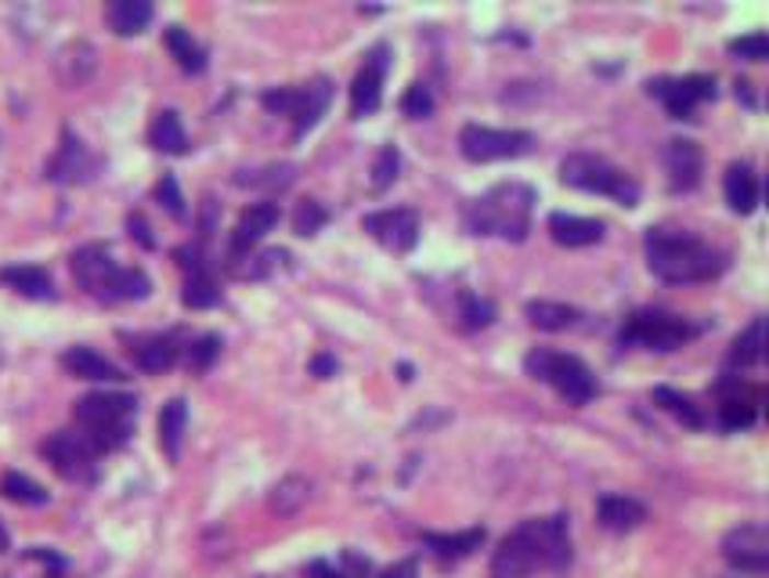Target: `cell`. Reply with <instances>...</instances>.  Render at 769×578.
I'll list each match as a JSON object with an SVG mask.
<instances>
[{"mask_svg": "<svg viewBox=\"0 0 769 578\" xmlns=\"http://www.w3.org/2000/svg\"><path fill=\"white\" fill-rule=\"evenodd\" d=\"M570 564V528L564 513L524 521L499 543L491 557V578H528L531 571H561Z\"/></svg>", "mask_w": 769, "mask_h": 578, "instance_id": "obj_1", "label": "cell"}, {"mask_svg": "<svg viewBox=\"0 0 769 578\" xmlns=\"http://www.w3.org/2000/svg\"><path fill=\"white\" fill-rule=\"evenodd\" d=\"M643 250H647V268L672 286L683 282H712L726 272L730 257L719 246L704 242L687 228H651L643 236Z\"/></svg>", "mask_w": 769, "mask_h": 578, "instance_id": "obj_2", "label": "cell"}, {"mask_svg": "<svg viewBox=\"0 0 769 578\" xmlns=\"http://www.w3.org/2000/svg\"><path fill=\"white\" fill-rule=\"evenodd\" d=\"M531 211H535V189L520 181H502L466 203L463 225L470 236H499L510 242H524L531 231Z\"/></svg>", "mask_w": 769, "mask_h": 578, "instance_id": "obj_3", "label": "cell"}, {"mask_svg": "<svg viewBox=\"0 0 769 578\" xmlns=\"http://www.w3.org/2000/svg\"><path fill=\"white\" fill-rule=\"evenodd\" d=\"M72 279L77 286L91 293L94 301L102 304H120V301H145L152 293V279H148L142 268H123L113 261L109 246L91 242L80 246L77 253L69 257Z\"/></svg>", "mask_w": 769, "mask_h": 578, "instance_id": "obj_4", "label": "cell"}, {"mask_svg": "<svg viewBox=\"0 0 769 578\" xmlns=\"http://www.w3.org/2000/svg\"><path fill=\"white\" fill-rule=\"evenodd\" d=\"M72 416L80 427L77 434L102 456V452H116L131 441L134 420H138V398L123 395V390H94L72 405Z\"/></svg>", "mask_w": 769, "mask_h": 578, "instance_id": "obj_5", "label": "cell"}, {"mask_svg": "<svg viewBox=\"0 0 769 578\" xmlns=\"http://www.w3.org/2000/svg\"><path fill=\"white\" fill-rule=\"evenodd\" d=\"M524 369H528V376L550 384L556 395L570 405H589L600 395V384H597V376H592V369L581 359H575V354L535 348V351H528Z\"/></svg>", "mask_w": 769, "mask_h": 578, "instance_id": "obj_6", "label": "cell"}, {"mask_svg": "<svg viewBox=\"0 0 769 578\" xmlns=\"http://www.w3.org/2000/svg\"><path fill=\"white\" fill-rule=\"evenodd\" d=\"M561 181L578 192L611 195V200H618L622 206L640 203V184L632 181L622 167H614L611 159H603V156H589V152L567 156L561 163Z\"/></svg>", "mask_w": 769, "mask_h": 578, "instance_id": "obj_7", "label": "cell"}, {"mask_svg": "<svg viewBox=\"0 0 769 578\" xmlns=\"http://www.w3.org/2000/svg\"><path fill=\"white\" fill-rule=\"evenodd\" d=\"M332 102V80L329 77H315L312 83H296V88H271L260 94V105L275 116H290L293 120V138L301 141L307 131L318 127V120L326 116V109Z\"/></svg>", "mask_w": 769, "mask_h": 578, "instance_id": "obj_8", "label": "cell"}, {"mask_svg": "<svg viewBox=\"0 0 769 578\" xmlns=\"http://www.w3.org/2000/svg\"><path fill=\"white\" fill-rule=\"evenodd\" d=\"M701 333V326H693L690 318L661 311V307H643L632 311L622 326V348H647V351H676L687 340Z\"/></svg>", "mask_w": 769, "mask_h": 578, "instance_id": "obj_9", "label": "cell"}, {"mask_svg": "<svg viewBox=\"0 0 769 578\" xmlns=\"http://www.w3.org/2000/svg\"><path fill=\"white\" fill-rule=\"evenodd\" d=\"M535 149V134L531 131H495L485 123H466L459 131V152L470 163H495V159H517Z\"/></svg>", "mask_w": 769, "mask_h": 578, "instance_id": "obj_10", "label": "cell"}, {"mask_svg": "<svg viewBox=\"0 0 769 578\" xmlns=\"http://www.w3.org/2000/svg\"><path fill=\"white\" fill-rule=\"evenodd\" d=\"M647 94L657 98L672 120H693V109L715 98V77L690 72V77H657L647 80Z\"/></svg>", "mask_w": 769, "mask_h": 578, "instance_id": "obj_11", "label": "cell"}, {"mask_svg": "<svg viewBox=\"0 0 769 578\" xmlns=\"http://www.w3.org/2000/svg\"><path fill=\"white\" fill-rule=\"evenodd\" d=\"M44 460L52 463V471L66 481H91L98 471V452L87 445L77 430H58L41 445Z\"/></svg>", "mask_w": 769, "mask_h": 578, "instance_id": "obj_12", "label": "cell"}, {"mask_svg": "<svg viewBox=\"0 0 769 578\" xmlns=\"http://www.w3.org/2000/svg\"><path fill=\"white\" fill-rule=\"evenodd\" d=\"M723 560L734 571L762 575L769 568V532L762 524H737L723 535Z\"/></svg>", "mask_w": 769, "mask_h": 578, "instance_id": "obj_13", "label": "cell"}, {"mask_svg": "<svg viewBox=\"0 0 769 578\" xmlns=\"http://www.w3.org/2000/svg\"><path fill=\"white\" fill-rule=\"evenodd\" d=\"M391 69V47L387 44H376L372 52L365 55V66L358 69V77L351 83V116L354 120H365L380 109L383 102V77Z\"/></svg>", "mask_w": 769, "mask_h": 578, "instance_id": "obj_14", "label": "cell"}, {"mask_svg": "<svg viewBox=\"0 0 769 578\" xmlns=\"http://www.w3.org/2000/svg\"><path fill=\"white\" fill-rule=\"evenodd\" d=\"M362 228L394 253H408L419 242V217L416 211H408V206H391V211L365 214Z\"/></svg>", "mask_w": 769, "mask_h": 578, "instance_id": "obj_15", "label": "cell"}, {"mask_svg": "<svg viewBox=\"0 0 769 578\" xmlns=\"http://www.w3.org/2000/svg\"><path fill=\"white\" fill-rule=\"evenodd\" d=\"M94 170H98V156L87 152V145L66 127L61 131L58 152L52 156V163H47V178L58 184H80V181H91Z\"/></svg>", "mask_w": 769, "mask_h": 578, "instance_id": "obj_16", "label": "cell"}, {"mask_svg": "<svg viewBox=\"0 0 769 578\" xmlns=\"http://www.w3.org/2000/svg\"><path fill=\"white\" fill-rule=\"evenodd\" d=\"M279 217H282V211H279V203H271V200H260V203H250L242 211V217H239V225H235V231H231V242H228V253L235 257V261H239V257H246L253 250V246L260 242L268 236L271 228L279 225Z\"/></svg>", "mask_w": 769, "mask_h": 578, "instance_id": "obj_17", "label": "cell"}, {"mask_svg": "<svg viewBox=\"0 0 769 578\" xmlns=\"http://www.w3.org/2000/svg\"><path fill=\"white\" fill-rule=\"evenodd\" d=\"M665 170L672 192H693L704 174V152L698 141L690 138H672L665 145Z\"/></svg>", "mask_w": 769, "mask_h": 578, "instance_id": "obj_18", "label": "cell"}, {"mask_svg": "<svg viewBox=\"0 0 769 578\" xmlns=\"http://www.w3.org/2000/svg\"><path fill=\"white\" fill-rule=\"evenodd\" d=\"M61 369L77 379H91V384H123V379H127L116 362H109L105 354H98L94 348H83V343L61 354Z\"/></svg>", "mask_w": 769, "mask_h": 578, "instance_id": "obj_19", "label": "cell"}, {"mask_svg": "<svg viewBox=\"0 0 769 578\" xmlns=\"http://www.w3.org/2000/svg\"><path fill=\"white\" fill-rule=\"evenodd\" d=\"M550 236H553V242L567 246V250H578V246H592V242L603 239V220L556 211V214H550Z\"/></svg>", "mask_w": 769, "mask_h": 578, "instance_id": "obj_20", "label": "cell"}, {"mask_svg": "<svg viewBox=\"0 0 769 578\" xmlns=\"http://www.w3.org/2000/svg\"><path fill=\"white\" fill-rule=\"evenodd\" d=\"M131 354H134V365H138L142 373H167V369H173L181 359V343L170 333L142 337V340H134Z\"/></svg>", "mask_w": 769, "mask_h": 578, "instance_id": "obj_21", "label": "cell"}, {"mask_svg": "<svg viewBox=\"0 0 769 578\" xmlns=\"http://www.w3.org/2000/svg\"><path fill=\"white\" fill-rule=\"evenodd\" d=\"M0 282H4L8 290H15L19 297H26V301H55L58 297L52 275H47L44 268H36V264L0 268Z\"/></svg>", "mask_w": 769, "mask_h": 578, "instance_id": "obj_22", "label": "cell"}, {"mask_svg": "<svg viewBox=\"0 0 769 578\" xmlns=\"http://www.w3.org/2000/svg\"><path fill=\"white\" fill-rule=\"evenodd\" d=\"M597 518H600V524L607 528V532L625 535V532H632V528H640L643 521H647V507H643L640 499H632V496H600Z\"/></svg>", "mask_w": 769, "mask_h": 578, "instance_id": "obj_23", "label": "cell"}, {"mask_svg": "<svg viewBox=\"0 0 769 578\" xmlns=\"http://www.w3.org/2000/svg\"><path fill=\"white\" fill-rule=\"evenodd\" d=\"M723 192H726L730 211L751 214L755 206H759V174L751 170V163H730L723 178Z\"/></svg>", "mask_w": 769, "mask_h": 578, "instance_id": "obj_24", "label": "cell"}, {"mask_svg": "<svg viewBox=\"0 0 769 578\" xmlns=\"http://www.w3.org/2000/svg\"><path fill=\"white\" fill-rule=\"evenodd\" d=\"M184 430H189V401H184V398H170L163 409H159V449L167 452L170 463L181 460Z\"/></svg>", "mask_w": 769, "mask_h": 578, "instance_id": "obj_25", "label": "cell"}, {"mask_svg": "<svg viewBox=\"0 0 769 578\" xmlns=\"http://www.w3.org/2000/svg\"><path fill=\"white\" fill-rule=\"evenodd\" d=\"M524 315H528L531 326L545 329V333H561V329H575L581 322L578 307L564 304V301H528Z\"/></svg>", "mask_w": 769, "mask_h": 578, "instance_id": "obj_26", "label": "cell"}, {"mask_svg": "<svg viewBox=\"0 0 769 578\" xmlns=\"http://www.w3.org/2000/svg\"><path fill=\"white\" fill-rule=\"evenodd\" d=\"M148 145L156 152H167V156H184L189 152V134H184V123L173 109H163L156 113L152 127H148Z\"/></svg>", "mask_w": 769, "mask_h": 578, "instance_id": "obj_27", "label": "cell"}, {"mask_svg": "<svg viewBox=\"0 0 769 578\" xmlns=\"http://www.w3.org/2000/svg\"><path fill=\"white\" fill-rule=\"evenodd\" d=\"M152 4L148 0H113V4L105 8V22L109 30L120 33V36H134L142 33L148 22H152Z\"/></svg>", "mask_w": 769, "mask_h": 578, "instance_id": "obj_28", "label": "cell"}, {"mask_svg": "<svg viewBox=\"0 0 769 578\" xmlns=\"http://www.w3.org/2000/svg\"><path fill=\"white\" fill-rule=\"evenodd\" d=\"M307 499H312V481L301 474H290L271 488L268 507L271 513H279V518H293V513H301L307 507Z\"/></svg>", "mask_w": 769, "mask_h": 578, "instance_id": "obj_29", "label": "cell"}, {"mask_svg": "<svg viewBox=\"0 0 769 578\" xmlns=\"http://www.w3.org/2000/svg\"><path fill=\"white\" fill-rule=\"evenodd\" d=\"M726 359L734 369H751L766 359V318H751V326L740 329Z\"/></svg>", "mask_w": 769, "mask_h": 578, "instance_id": "obj_30", "label": "cell"}, {"mask_svg": "<svg viewBox=\"0 0 769 578\" xmlns=\"http://www.w3.org/2000/svg\"><path fill=\"white\" fill-rule=\"evenodd\" d=\"M480 543H485V528H470V532H452V535H438V532L427 535V546L438 560H463L474 549H480Z\"/></svg>", "mask_w": 769, "mask_h": 578, "instance_id": "obj_31", "label": "cell"}, {"mask_svg": "<svg viewBox=\"0 0 769 578\" xmlns=\"http://www.w3.org/2000/svg\"><path fill=\"white\" fill-rule=\"evenodd\" d=\"M163 44H167L170 58L178 61L184 72H203L206 69V52H203L200 41H195V36L184 30V26H167Z\"/></svg>", "mask_w": 769, "mask_h": 578, "instance_id": "obj_32", "label": "cell"}, {"mask_svg": "<svg viewBox=\"0 0 769 578\" xmlns=\"http://www.w3.org/2000/svg\"><path fill=\"white\" fill-rule=\"evenodd\" d=\"M654 401L690 430H701L704 423H709V420H704V412H701V405L693 401L690 395H679V390H672V387H654Z\"/></svg>", "mask_w": 769, "mask_h": 578, "instance_id": "obj_33", "label": "cell"}, {"mask_svg": "<svg viewBox=\"0 0 769 578\" xmlns=\"http://www.w3.org/2000/svg\"><path fill=\"white\" fill-rule=\"evenodd\" d=\"M55 66H58V72L66 69V66H72V69L66 72V77H61V83H69V88H77V83H83V80L94 72V47H91V44H83V41L69 44V47H61Z\"/></svg>", "mask_w": 769, "mask_h": 578, "instance_id": "obj_34", "label": "cell"}, {"mask_svg": "<svg viewBox=\"0 0 769 578\" xmlns=\"http://www.w3.org/2000/svg\"><path fill=\"white\" fill-rule=\"evenodd\" d=\"M459 329L474 333V329H485L495 322V304L480 293H470V290H459Z\"/></svg>", "mask_w": 769, "mask_h": 578, "instance_id": "obj_35", "label": "cell"}, {"mask_svg": "<svg viewBox=\"0 0 769 578\" xmlns=\"http://www.w3.org/2000/svg\"><path fill=\"white\" fill-rule=\"evenodd\" d=\"M0 496L11 499V502H22V507H44L47 502V491L44 485H36L30 474L22 471H8L0 477Z\"/></svg>", "mask_w": 769, "mask_h": 578, "instance_id": "obj_36", "label": "cell"}, {"mask_svg": "<svg viewBox=\"0 0 769 578\" xmlns=\"http://www.w3.org/2000/svg\"><path fill=\"white\" fill-rule=\"evenodd\" d=\"M181 301L184 307H192V311H206V307H217L220 304V290L210 272H195L189 275V282H184L181 290Z\"/></svg>", "mask_w": 769, "mask_h": 578, "instance_id": "obj_37", "label": "cell"}, {"mask_svg": "<svg viewBox=\"0 0 769 578\" xmlns=\"http://www.w3.org/2000/svg\"><path fill=\"white\" fill-rule=\"evenodd\" d=\"M296 178L293 163H271L264 170H239L235 184H250V189H285Z\"/></svg>", "mask_w": 769, "mask_h": 578, "instance_id": "obj_38", "label": "cell"}, {"mask_svg": "<svg viewBox=\"0 0 769 578\" xmlns=\"http://www.w3.org/2000/svg\"><path fill=\"white\" fill-rule=\"evenodd\" d=\"M326 225H329V211L318 200H301V203H296V211H293V231H296V236L312 239Z\"/></svg>", "mask_w": 769, "mask_h": 578, "instance_id": "obj_39", "label": "cell"}, {"mask_svg": "<svg viewBox=\"0 0 769 578\" xmlns=\"http://www.w3.org/2000/svg\"><path fill=\"white\" fill-rule=\"evenodd\" d=\"M433 91H430V83L423 80H416V83H408V91L402 94V113L405 116H412V120H427L433 113Z\"/></svg>", "mask_w": 769, "mask_h": 578, "instance_id": "obj_40", "label": "cell"}, {"mask_svg": "<svg viewBox=\"0 0 769 578\" xmlns=\"http://www.w3.org/2000/svg\"><path fill=\"white\" fill-rule=\"evenodd\" d=\"M156 200H159V206H163V211H167L173 220H184V217H189V206H184L181 184H178V178H173V174H163V178L156 181Z\"/></svg>", "mask_w": 769, "mask_h": 578, "instance_id": "obj_41", "label": "cell"}, {"mask_svg": "<svg viewBox=\"0 0 769 578\" xmlns=\"http://www.w3.org/2000/svg\"><path fill=\"white\" fill-rule=\"evenodd\" d=\"M398 170H402V152L394 149V145H383L380 156H376V163H372V189L383 192L387 184H394Z\"/></svg>", "mask_w": 769, "mask_h": 578, "instance_id": "obj_42", "label": "cell"}, {"mask_svg": "<svg viewBox=\"0 0 769 578\" xmlns=\"http://www.w3.org/2000/svg\"><path fill=\"white\" fill-rule=\"evenodd\" d=\"M217 354H220V337L217 333H203L189 348V369H192V373H206V369L217 362Z\"/></svg>", "mask_w": 769, "mask_h": 578, "instance_id": "obj_43", "label": "cell"}, {"mask_svg": "<svg viewBox=\"0 0 769 578\" xmlns=\"http://www.w3.org/2000/svg\"><path fill=\"white\" fill-rule=\"evenodd\" d=\"M730 55L748 58V61H762L769 55V36L762 30H755L748 36H737V41H730Z\"/></svg>", "mask_w": 769, "mask_h": 578, "instance_id": "obj_44", "label": "cell"}, {"mask_svg": "<svg viewBox=\"0 0 769 578\" xmlns=\"http://www.w3.org/2000/svg\"><path fill=\"white\" fill-rule=\"evenodd\" d=\"M127 228H131V239H138L145 250H156V239H152V228H148V220L142 214H131L127 217Z\"/></svg>", "mask_w": 769, "mask_h": 578, "instance_id": "obj_45", "label": "cell"}, {"mask_svg": "<svg viewBox=\"0 0 769 578\" xmlns=\"http://www.w3.org/2000/svg\"><path fill=\"white\" fill-rule=\"evenodd\" d=\"M312 373L318 379L332 376V373H337V359H332V354H315V359H312Z\"/></svg>", "mask_w": 769, "mask_h": 578, "instance_id": "obj_46", "label": "cell"}, {"mask_svg": "<svg viewBox=\"0 0 769 578\" xmlns=\"http://www.w3.org/2000/svg\"><path fill=\"white\" fill-rule=\"evenodd\" d=\"M383 578H416V560H402V564H394V568L383 575Z\"/></svg>", "mask_w": 769, "mask_h": 578, "instance_id": "obj_47", "label": "cell"}, {"mask_svg": "<svg viewBox=\"0 0 769 578\" xmlns=\"http://www.w3.org/2000/svg\"><path fill=\"white\" fill-rule=\"evenodd\" d=\"M11 546V539H8V528L4 524H0V553H4Z\"/></svg>", "mask_w": 769, "mask_h": 578, "instance_id": "obj_48", "label": "cell"}, {"mask_svg": "<svg viewBox=\"0 0 769 578\" xmlns=\"http://www.w3.org/2000/svg\"><path fill=\"white\" fill-rule=\"evenodd\" d=\"M332 578H343V575H332Z\"/></svg>", "mask_w": 769, "mask_h": 578, "instance_id": "obj_49", "label": "cell"}]
</instances>
